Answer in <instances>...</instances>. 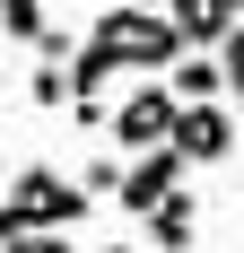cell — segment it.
I'll use <instances>...</instances> for the list:
<instances>
[{
	"label": "cell",
	"instance_id": "9c48e42d",
	"mask_svg": "<svg viewBox=\"0 0 244 253\" xmlns=\"http://www.w3.org/2000/svg\"><path fill=\"white\" fill-rule=\"evenodd\" d=\"M79 183H87V201L122 192V157H87V166H79Z\"/></svg>",
	"mask_w": 244,
	"mask_h": 253
},
{
	"label": "cell",
	"instance_id": "7a4b0ae2",
	"mask_svg": "<svg viewBox=\"0 0 244 253\" xmlns=\"http://www.w3.org/2000/svg\"><path fill=\"white\" fill-rule=\"evenodd\" d=\"M174 123H183V96H174L166 79H140V87L114 105V149H122V157L174 149Z\"/></svg>",
	"mask_w": 244,
	"mask_h": 253
},
{
	"label": "cell",
	"instance_id": "3957f363",
	"mask_svg": "<svg viewBox=\"0 0 244 253\" xmlns=\"http://www.w3.org/2000/svg\"><path fill=\"white\" fill-rule=\"evenodd\" d=\"M174 192H183V157H174V149L122 157V192H114V201L131 210V218H148V210H157V201H174Z\"/></svg>",
	"mask_w": 244,
	"mask_h": 253
},
{
	"label": "cell",
	"instance_id": "277c9868",
	"mask_svg": "<svg viewBox=\"0 0 244 253\" xmlns=\"http://www.w3.org/2000/svg\"><path fill=\"white\" fill-rule=\"evenodd\" d=\"M227 149H236V114H227V105H183L174 157H183V166H227Z\"/></svg>",
	"mask_w": 244,
	"mask_h": 253
},
{
	"label": "cell",
	"instance_id": "ba28073f",
	"mask_svg": "<svg viewBox=\"0 0 244 253\" xmlns=\"http://www.w3.org/2000/svg\"><path fill=\"white\" fill-rule=\"evenodd\" d=\"M0 26L35 44V35H44V0H0Z\"/></svg>",
	"mask_w": 244,
	"mask_h": 253
},
{
	"label": "cell",
	"instance_id": "8fae6325",
	"mask_svg": "<svg viewBox=\"0 0 244 253\" xmlns=\"http://www.w3.org/2000/svg\"><path fill=\"white\" fill-rule=\"evenodd\" d=\"M26 96H35V105H70V70H52V61H44V70L26 79Z\"/></svg>",
	"mask_w": 244,
	"mask_h": 253
},
{
	"label": "cell",
	"instance_id": "9a60e30c",
	"mask_svg": "<svg viewBox=\"0 0 244 253\" xmlns=\"http://www.w3.org/2000/svg\"><path fill=\"white\" fill-rule=\"evenodd\" d=\"M9 175H18V166H9V157H0V183H9Z\"/></svg>",
	"mask_w": 244,
	"mask_h": 253
},
{
	"label": "cell",
	"instance_id": "7c38bea8",
	"mask_svg": "<svg viewBox=\"0 0 244 253\" xmlns=\"http://www.w3.org/2000/svg\"><path fill=\"white\" fill-rule=\"evenodd\" d=\"M0 253H79V245L61 227H44V236H0Z\"/></svg>",
	"mask_w": 244,
	"mask_h": 253
},
{
	"label": "cell",
	"instance_id": "6da1fadb",
	"mask_svg": "<svg viewBox=\"0 0 244 253\" xmlns=\"http://www.w3.org/2000/svg\"><path fill=\"white\" fill-rule=\"evenodd\" d=\"M87 218V183H70L61 166H18L9 201H0V236H44V227H79Z\"/></svg>",
	"mask_w": 244,
	"mask_h": 253
},
{
	"label": "cell",
	"instance_id": "8992f818",
	"mask_svg": "<svg viewBox=\"0 0 244 253\" xmlns=\"http://www.w3.org/2000/svg\"><path fill=\"white\" fill-rule=\"evenodd\" d=\"M192 236H201V201H192V192H174V201L148 210V245H157V253H183Z\"/></svg>",
	"mask_w": 244,
	"mask_h": 253
},
{
	"label": "cell",
	"instance_id": "5b68a950",
	"mask_svg": "<svg viewBox=\"0 0 244 253\" xmlns=\"http://www.w3.org/2000/svg\"><path fill=\"white\" fill-rule=\"evenodd\" d=\"M166 18L183 26V44H192V52H218V44H227V26H236L218 0H166Z\"/></svg>",
	"mask_w": 244,
	"mask_h": 253
},
{
	"label": "cell",
	"instance_id": "52a82bcc",
	"mask_svg": "<svg viewBox=\"0 0 244 253\" xmlns=\"http://www.w3.org/2000/svg\"><path fill=\"white\" fill-rule=\"evenodd\" d=\"M166 87H174L183 105H218V87H227V70H218V52H183V61L166 70Z\"/></svg>",
	"mask_w": 244,
	"mask_h": 253
},
{
	"label": "cell",
	"instance_id": "30bf717a",
	"mask_svg": "<svg viewBox=\"0 0 244 253\" xmlns=\"http://www.w3.org/2000/svg\"><path fill=\"white\" fill-rule=\"evenodd\" d=\"M218 70H227V96H244V18L227 26V44H218Z\"/></svg>",
	"mask_w": 244,
	"mask_h": 253
},
{
	"label": "cell",
	"instance_id": "4fadbf2b",
	"mask_svg": "<svg viewBox=\"0 0 244 253\" xmlns=\"http://www.w3.org/2000/svg\"><path fill=\"white\" fill-rule=\"evenodd\" d=\"M96 253H131V236H105V245H96Z\"/></svg>",
	"mask_w": 244,
	"mask_h": 253
},
{
	"label": "cell",
	"instance_id": "5bb4252c",
	"mask_svg": "<svg viewBox=\"0 0 244 253\" xmlns=\"http://www.w3.org/2000/svg\"><path fill=\"white\" fill-rule=\"evenodd\" d=\"M218 9H227V18H244V0H218Z\"/></svg>",
	"mask_w": 244,
	"mask_h": 253
}]
</instances>
